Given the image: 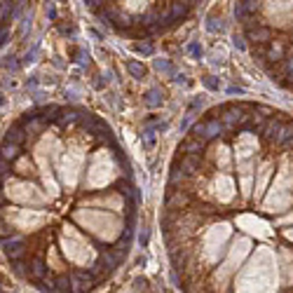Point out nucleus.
I'll return each instance as SVG.
<instances>
[{"instance_id":"nucleus-4","label":"nucleus","mask_w":293,"mask_h":293,"mask_svg":"<svg viewBox=\"0 0 293 293\" xmlns=\"http://www.w3.org/2000/svg\"><path fill=\"white\" fill-rule=\"evenodd\" d=\"M26 0H0V49L9 43L12 28L24 12Z\"/></svg>"},{"instance_id":"nucleus-1","label":"nucleus","mask_w":293,"mask_h":293,"mask_svg":"<svg viewBox=\"0 0 293 293\" xmlns=\"http://www.w3.org/2000/svg\"><path fill=\"white\" fill-rule=\"evenodd\" d=\"M2 139L21 150L0 157V240L24 242L26 260L43 256L54 275L68 272L63 263L92 270L108 249L129 253L141 190L106 120L47 103L26 110Z\"/></svg>"},{"instance_id":"nucleus-3","label":"nucleus","mask_w":293,"mask_h":293,"mask_svg":"<svg viewBox=\"0 0 293 293\" xmlns=\"http://www.w3.org/2000/svg\"><path fill=\"white\" fill-rule=\"evenodd\" d=\"M98 24L129 40L169 36L195 17L204 0H82Z\"/></svg>"},{"instance_id":"nucleus-2","label":"nucleus","mask_w":293,"mask_h":293,"mask_svg":"<svg viewBox=\"0 0 293 293\" xmlns=\"http://www.w3.org/2000/svg\"><path fill=\"white\" fill-rule=\"evenodd\" d=\"M242 45L279 87L293 89V0H235Z\"/></svg>"}]
</instances>
